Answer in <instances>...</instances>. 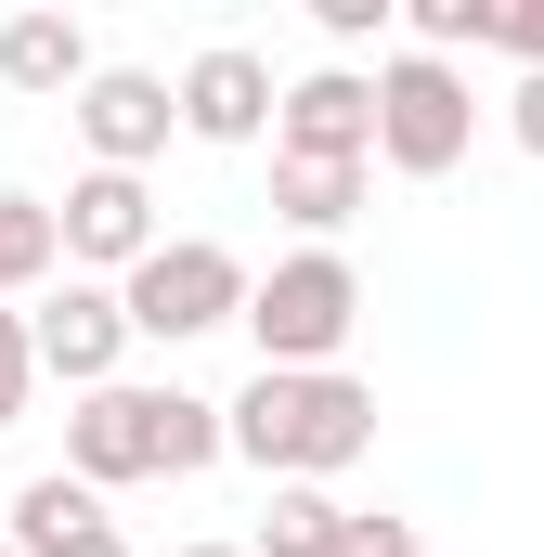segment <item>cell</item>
Returning a JSON list of instances; mask_svg holds the SVG:
<instances>
[{
	"label": "cell",
	"instance_id": "1",
	"mask_svg": "<svg viewBox=\"0 0 544 557\" xmlns=\"http://www.w3.org/2000/svg\"><path fill=\"white\" fill-rule=\"evenodd\" d=\"M221 454H247L260 480H337V467L376 454V389L350 363H324V376H247L221 403Z\"/></svg>",
	"mask_w": 544,
	"mask_h": 557
},
{
	"label": "cell",
	"instance_id": "4",
	"mask_svg": "<svg viewBox=\"0 0 544 557\" xmlns=\"http://www.w3.org/2000/svg\"><path fill=\"white\" fill-rule=\"evenodd\" d=\"M467 143H480V91H467V65L390 52V65H376V169H403V182H454Z\"/></svg>",
	"mask_w": 544,
	"mask_h": 557
},
{
	"label": "cell",
	"instance_id": "9",
	"mask_svg": "<svg viewBox=\"0 0 544 557\" xmlns=\"http://www.w3.org/2000/svg\"><path fill=\"white\" fill-rule=\"evenodd\" d=\"M65 117H78V143H91V169H131V182L156 169V156H169V131H182V117H169V78H156V65H91Z\"/></svg>",
	"mask_w": 544,
	"mask_h": 557
},
{
	"label": "cell",
	"instance_id": "13",
	"mask_svg": "<svg viewBox=\"0 0 544 557\" xmlns=\"http://www.w3.org/2000/svg\"><path fill=\"white\" fill-rule=\"evenodd\" d=\"M376 169H311V156H272V221H298L311 247H337V221L363 208Z\"/></svg>",
	"mask_w": 544,
	"mask_h": 557
},
{
	"label": "cell",
	"instance_id": "17",
	"mask_svg": "<svg viewBox=\"0 0 544 557\" xmlns=\"http://www.w3.org/2000/svg\"><path fill=\"white\" fill-rule=\"evenodd\" d=\"M493 52H519V65H544V0H519V13L493 0Z\"/></svg>",
	"mask_w": 544,
	"mask_h": 557
},
{
	"label": "cell",
	"instance_id": "15",
	"mask_svg": "<svg viewBox=\"0 0 544 557\" xmlns=\"http://www.w3.org/2000/svg\"><path fill=\"white\" fill-rule=\"evenodd\" d=\"M311 26H324V52H337V65H350V52H376V65H390L403 0H311Z\"/></svg>",
	"mask_w": 544,
	"mask_h": 557
},
{
	"label": "cell",
	"instance_id": "21",
	"mask_svg": "<svg viewBox=\"0 0 544 557\" xmlns=\"http://www.w3.org/2000/svg\"><path fill=\"white\" fill-rule=\"evenodd\" d=\"M182 557H247V545H182Z\"/></svg>",
	"mask_w": 544,
	"mask_h": 557
},
{
	"label": "cell",
	"instance_id": "14",
	"mask_svg": "<svg viewBox=\"0 0 544 557\" xmlns=\"http://www.w3.org/2000/svg\"><path fill=\"white\" fill-rule=\"evenodd\" d=\"M52 260H65V234H52V195H0V298L52 285Z\"/></svg>",
	"mask_w": 544,
	"mask_h": 557
},
{
	"label": "cell",
	"instance_id": "5",
	"mask_svg": "<svg viewBox=\"0 0 544 557\" xmlns=\"http://www.w3.org/2000/svg\"><path fill=\"white\" fill-rule=\"evenodd\" d=\"M118 311H131V337H221L234 311H247V260L221 247V234H156V260L118 273Z\"/></svg>",
	"mask_w": 544,
	"mask_h": 557
},
{
	"label": "cell",
	"instance_id": "10",
	"mask_svg": "<svg viewBox=\"0 0 544 557\" xmlns=\"http://www.w3.org/2000/svg\"><path fill=\"white\" fill-rule=\"evenodd\" d=\"M272 91H285V78H272L247 39H208V52L169 78V117L195 143H272Z\"/></svg>",
	"mask_w": 544,
	"mask_h": 557
},
{
	"label": "cell",
	"instance_id": "3",
	"mask_svg": "<svg viewBox=\"0 0 544 557\" xmlns=\"http://www.w3.org/2000/svg\"><path fill=\"white\" fill-rule=\"evenodd\" d=\"M234 324L260 337V376H324V363L350 350V324H363V273H350L337 247H298V260L247 273V311H234Z\"/></svg>",
	"mask_w": 544,
	"mask_h": 557
},
{
	"label": "cell",
	"instance_id": "12",
	"mask_svg": "<svg viewBox=\"0 0 544 557\" xmlns=\"http://www.w3.org/2000/svg\"><path fill=\"white\" fill-rule=\"evenodd\" d=\"M350 519H363V506H337L324 480H272L260 545H247V557H350Z\"/></svg>",
	"mask_w": 544,
	"mask_h": 557
},
{
	"label": "cell",
	"instance_id": "6",
	"mask_svg": "<svg viewBox=\"0 0 544 557\" xmlns=\"http://www.w3.org/2000/svg\"><path fill=\"white\" fill-rule=\"evenodd\" d=\"M272 156H311V169H376V78L363 65H311L272 91Z\"/></svg>",
	"mask_w": 544,
	"mask_h": 557
},
{
	"label": "cell",
	"instance_id": "11",
	"mask_svg": "<svg viewBox=\"0 0 544 557\" xmlns=\"http://www.w3.org/2000/svg\"><path fill=\"white\" fill-rule=\"evenodd\" d=\"M0 78L39 91V104H52V91L78 104V78H91V26H78V13H13V26H0Z\"/></svg>",
	"mask_w": 544,
	"mask_h": 557
},
{
	"label": "cell",
	"instance_id": "20",
	"mask_svg": "<svg viewBox=\"0 0 544 557\" xmlns=\"http://www.w3.org/2000/svg\"><path fill=\"white\" fill-rule=\"evenodd\" d=\"M506 131H519V156H544V65L519 78V104H506Z\"/></svg>",
	"mask_w": 544,
	"mask_h": 557
},
{
	"label": "cell",
	"instance_id": "16",
	"mask_svg": "<svg viewBox=\"0 0 544 557\" xmlns=\"http://www.w3.org/2000/svg\"><path fill=\"white\" fill-rule=\"evenodd\" d=\"M26 389H39V350H26V311H0V428L26 416Z\"/></svg>",
	"mask_w": 544,
	"mask_h": 557
},
{
	"label": "cell",
	"instance_id": "7",
	"mask_svg": "<svg viewBox=\"0 0 544 557\" xmlns=\"http://www.w3.org/2000/svg\"><path fill=\"white\" fill-rule=\"evenodd\" d=\"M52 234H65L78 285H118L131 260H156V195H143L131 169H78V182L52 195Z\"/></svg>",
	"mask_w": 544,
	"mask_h": 557
},
{
	"label": "cell",
	"instance_id": "22",
	"mask_svg": "<svg viewBox=\"0 0 544 557\" xmlns=\"http://www.w3.org/2000/svg\"><path fill=\"white\" fill-rule=\"evenodd\" d=\"M0 557H13V545H0Z\"/></svg>",
	"mask_w": 544,
	"mask_h": 557
},
{
	"label": "cell",
	"instance_id": "18",
	"mask_svg": "<svg viewBox=\"0 0 544 557\" xmlns=\"http://www.w3.org/2000/svg\"><path fill=\"white\" fill-rule=\"evenodd\" d=\"M26 557H131V532L118 519H78V532H52V545H26Z\"/></svg>",
	"mask_w": 544,
	"mask_h": 557
},
{
	"label": "cell",
	"instance_id": "19",
	"mask_svg": "<svg viewBox=\"0 0 544 557\" xmlns=\"http://www.w3.org/2000/svg\"><path fill=\"white\" fill-rule=\"evenodd\" d=\"M350 557H428V545H415V519H350Z\"/></svg>",
	"mask_w": 544,
	"mask_h": 557
},
{
	"label": "cell",
	"instance_id": "2",
	"mask_svg": "<svg viewBox=\"0 0 544 557\" xmlns=\"http://www.w3.org/2000/svg\"><path fill=\"white\" fill-rule=\"evenodd\" d=\"M195 467H221V403H195V389H78L65 403V480L78 493H131V480H195Z\"/></svg>",
	"mask_w": 544,
	"mask_h": 557
},
{
	"label": "cell",
	"instance_id": "8",
	"mask_svg": "<svg viewBox=\"0 0 544 557\" xmlns=\"http://www.w3.org/2000/svg\"><path fill=\"white\" fill-rule=\"evenodd\" d=\"M26 350H39V376H65V403L78 389H118V363H131V311H118V285H52L39 311H26Z\"/></svg>",
	"mask_w": 544,
	"mask_h": 557
}]
</instances>
